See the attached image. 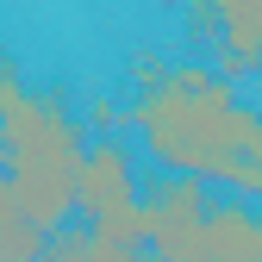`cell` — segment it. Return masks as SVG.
<instances>
[{"instance_id": "obj_5", "label": "cell", "mask_w": 262, "mask_h": 262, "mask_svg": "<svg viewBox=\"0 0 262 262\" xmlns=\"http://www.w3.org/2000/svg\"><path fill=\"white\" fill-rule=\"evenodd\" d=\"M144 193V175L138 162H131V150L119 138H94L88 144V162H81V193H75V212L81 219H100L113 212L119 200H138Z\"/></svg>"}, {"instance_id": "obj_13", "label": "cell", "mask_w": 262, "mask_h": 262, "mask_svg": "<svg viewBox=\"0 0 262 262\" xmlns=\"http://www.w3.org/2000/svg\"><path fill=\"white\" fill-rule=\"evenodd\" d=\"M0 262H7V256H0Z\"/></svg>"}, {"instance_id": "obj_9", "label": "cell", "mask_w": 262, "mask_h": 262, "mask_svg": "<svg viewBox=\"0 0 262 262\" xmlns=\"http://www.w3.org/2000/svg\"><path fill=\"white\" fill-rule=\"evenodd\" d=\"M25 88H31V81H25V69H19V56L0 44V119H7V113L25 100Z\"/></svg>"}, {"instance_id": "obj_2", "label": "cell", "mask_w": 262, "mask_h": 262, "mask_svg": "<svg viewBox=\"0 0 262 262\" xmlns=\"http://www.w3.org/2000/svg\"><path fill=\"white\" fill-rule=\"evenodd\" d=\"M0 144H7V181L25 200V212L44 231H62L81 193L88 119H75L62 88H25V100L0 119Z\"/></svg>"}, {"instance_id": "obj_3", "label": "cell", "mask_w": 262, "mask_h": 262, "mask_svg": "<svg viewBox=\"0 0 262 262\" xmlns=\"http://www.w3.org/2000/svg\"><path fill=\"white\" fill-rule=\"evenodd\" d=\"M206 206H212V193L200 175H175V169L144 175L150 256L156 262H212L206 256Z\"/></svg>"}, {"instance_id": "obj_1", "label": "cell", "mask_w": 262, "mask_h": 262, "mask_svg": "<svg viewBox=\"0 0 262 262\" xmlns=\"http://www.w3.org/2000/svg\"><path fill=\"white\" fill-rule=\"evenodd\" d=\"M237 106V81L212 62H169L156 50H138L125 62V131H138V150L156 169L225 181Z\"/></svg>"}, {"instance_id": "obj_6", "label": "cell", "mask_w": 262, "mask_h": 262, "mask_svg": "<svg viewBox=\"0 0 262 262\" xmlns=\"http://www.w3.org/2000/svg\"><path fill=\"white\" fill-rule=\"evenodd\" d=\"M206 256L212 262H262V200L219 193L206 206Z\"/></svg>"}, {"instance_id": "obj_10", "label": "cell", "mask_w": 262, "mask_h": 262, "mask_svg": "<svg viewBox=\"0 0 262 262\" xmlns=\"http://www.w3.org/2000/svg\"><path fill=\"white\" fill-rule=\"evenodd\" d=\"M113 125H125V113H119L113 100H94V106H88V131H113Z\"/></svg>"}, {"instance_id": "obj_8", "label": "cell", "mask_w": 262, "mask_h": 262, "mask_svg": "<svg viewBox=\"0 0 262 262\" xmlns=\"http://www.w3.org/2000/svg\"><path fill=\"white\" fill-rule=\"evenodd\" d=\"M38 262H88V225H62V231H50V250Z\"/></svg>"}, {"instance_id": "obj_4", "label": "cell", "mask_w": 262, "mask_h": 262, "mask_svg": "<svg viewBox=\"0 0 262 262\" xmlns=\"http://www.w3.org/2000/svg\"><path fill=\"white\" fill-rule=\"evenodd\" d=\"M187 38L212 50V69L250 81L262 69V0H187Z\"/></svg>"}, {"instance_id": "obj_7", "label": "cell", "mask_w": 262, "mask_h": 262, "mask_svg": "<svg viewBox=\"0 0 262 262\" xmlns=\"http://www.w3.org/2000/svg\"><path fill=\"white\" fill-rule=\"evenodd\" d=\"M44 250H50V231L25 212V200L7 181V187H0V256H7V262H38Z\"/></svg>"}, {"instance_id": "obj_11", "label": "cell", "mask_w": 262, "mask_h": 262, "mask_svg": "<svg viewBox=\"0 0 262 262\" xmlns=\"http://www.w3.org/2000/svg\"><path fill=\"white\" fill-rule=\"evenodd\" d=\"M0 187H7V144H0Z\"/></svg>"}, {"instance_id": "obj_12", "label": "cell", "mask_w": 262, "mask_h": 262, "mask_svg": "<svg viewBox=\"0 0 262 262\" xmlns=\"http://www.w3.org/2000/svg\"><path fill=\"white\" fill-rule=\"evenodd\" d=\"M156 7H181V0H156Z\"/></svg>"}]
</instances>
